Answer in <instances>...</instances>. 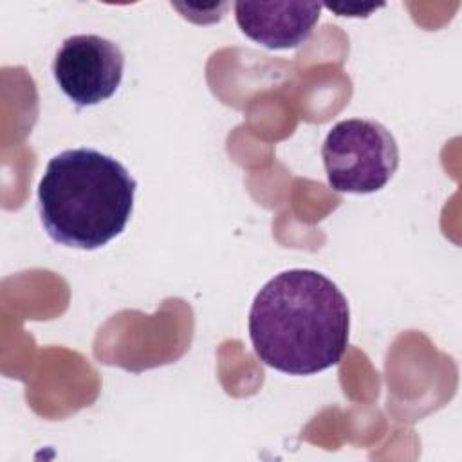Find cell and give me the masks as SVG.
I'll list each match as a JSON object with an SVG mask.
<instances>
[{"mask_svg": "<svg viewBox=\"0 0 462 462\" xmlns=\"http://www.w3.org/2000/svg\"><path fill=\"white\" fill-rule=\"evenodd\" d=\"M330 11L337 13V16H368L375 9L383 5H359V4H341V5H327Z\"/></svg>", "mask_w": 462, "mask_h": 462, "instance_id": "8992f818", "label": "cell"}, {"mask_svg": "<svg viewBox=\"0 0 462 462\" xmlns=\"http://www.w3.org/2000/svg\"><path fill=\"white\" fill-rule=\"evenodd\" d=\"M123 70L121 47L97 34L65 38L52 61L58 87L78 108L99 105L112 97L123 81Z\"/></svg>", "mask_w": 462, "mask_h": 462, "instance_id": "277c9868", "label": "cell"}, {"mask_svg": "<svg viewBox=\"0 0 462 462\" xmlns=\"http://www.w3.org/2000/svg\"><path fill=\"white\" fill-rule=\"evenodd\" d=\"M327 180L339 193H374L399 166V146L390 130L374 119L336 123L321 146Z\"/></svg>", "mask_w": 462, "mask_h": 462, "instance_id": "3957f363", "label": "cell"}, {"mask_svg": "<svg viewBox=\"0 0 462 462\" xmlns=\"http://www.w3.org/2000/svg\"><path fill=\"white\" fill-rule=\"evenodd\" d=\"M350 309L339 287L314 269L271 278L249 310L258 359L289 375H312L337 365L348 345Z\"/></svg>", "mask_w": 462, "mask_h": 462, "instance_id": "6da1fadb", "label": "cell"}, {"mask_svg": "<svg viewBox=\"0 0 462 462\" xmlns=\"http://www.w3.org/2000/svg\"><path fill=\"white\" fill-rule=\"evenodd\" d=\"M135 189V179L112 155L94 148L63 150L40 179V218L56 244L99 249L125 231Z\"/></svg>", "mask_w": 462, "mask_h": 462, "instance_id": "7a4b0ae2", "label": "cell"}, {"mask_svg": "<svg viewBox=\"0 0 462 462\" xmlns=\"http://www.w3.org/2000/svg\"><path fill=\"white\" fill-rule=\"evenodd\" d=\"M321 13L318 2H236L235 20L253 42L285 51L305 43Z\"/></svg>", "mask_w": 462, "mask_h": 462, "instance_id": "5b68a950", "label": "cell"}]
</instances>
